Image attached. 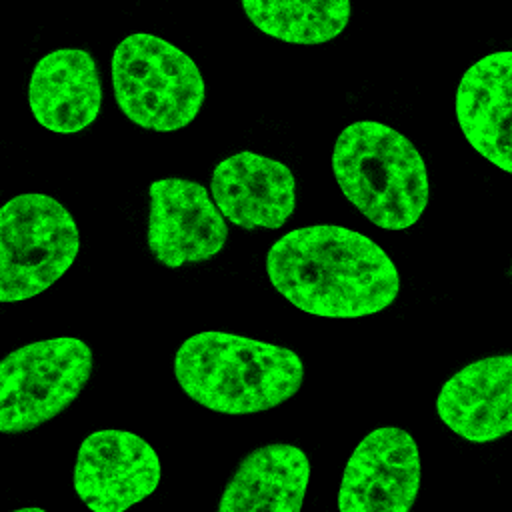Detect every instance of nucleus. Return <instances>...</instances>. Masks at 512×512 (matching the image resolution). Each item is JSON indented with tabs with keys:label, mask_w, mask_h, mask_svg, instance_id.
<instances>
[{
	"label": "nucleus",
	"mask_w": 512,
	"mask_h": 512,
	"mask_svg": "<svg viewBox=\"0 0 512 512\" xmlns=\"http://www.w3.org/2000/svg\"><path fill=\"white\" fill-rule=\"evenodd\" d=\"M272 286L296 308L324 318H360L390 306L400 274L368 236L334 224L296 228L266 256Z\"/></svg>",
	"instance_id": "1"
},
{
	"label": "nucleus",
	"mask_w": 512,
	"mask_h": 512,
	"mask_svg": "<svg viewBox=\"0 0 512 512\" xmlns=\"http://www.w3.org/2000/svg\"><path fill=\"white\" fill-rule=\"evenodd\" d=\"M174 376L208 410L252 414L292 398L302 386L304 364L290 348L208 330L180 344Z\"/></svg>",
	"instance_id": "2"
},
{
	"label": "nucleus",
	"mask_w": 512,
	"mask_h": 512,
	"mask_svg": "<svg viewBox=\"0 0 512 512\" xmlns=\"http://www.w3.org/2000/svg\"><path fill=\"white\" fill-rule=\"evenodd\" d=\"M332 170L344 196L376 226L404 230L418 222L430 182L416 146L398 130L360 120L336 138Z\"/></svg>",
	"instance_id": "3"
},
{
	"label": "nucleus",
	"mask_w": 512,
	"mask_h": 512,
	"mask_svg": "<svg viewBox=\"0 0 512 512\" xmlns=\"http://www.w3.org/2000/svg\"><path fill=\"white\" fill-rule=\"evenodd\" d=\"M112 86L124 116L156 132L188 126L206 94L196 62L174 44L146 32H134L114 48Z\"/></svg>",
	"instance_id": "4"
},
{
	"label": "nucleus",
	"mask_w": 512,
	"mask_h": 512,
	"mask_svg": "<svg viewBox=\"0 0 512 512\" xmlns=\"http://www.w3.org/2000/svg\"><path fill=\"white\" fill-rule=\"evenodd\" d=\"M80 234L72 214L40 192L18 194L0 210V302L28 300L74 262Z\"/></svg>",
	"instance_id": "5"
},
{
	"label": "nucleus",
	"mask_w": 512,
	"mask_h": 512,
	"mask_svg": "<svg viewBox=\"0 0 512 512\" xmlns=\"http://www.w3.org/2000/svg\"><path fill=\"white\" fill-rule=\"evenodd\" d=\"M92 374V350L80 338L38 340L0 366V430L20 434L66 410Z\"/></svg>",
	"instance_id": "6"
},
{
	"label": "nucleus",
	"mask_w": 512,
	"mask_h": 512,
	"mask_svg": "<svg viewBox=\"0 0 512 512\" xmlns=\"http://www.w3.org/2000/svg\"><path fill=\"white\" fill-rule=\"evenodd\" d=\"M150 192L148 248L154 258L178 268L214 258L226 244L224 214L208 190L186 178L154 180Z\"/></svg>",
	"instance_id": "7"
},
{
	"label": "nucleus",
	"mask_w": 512,
	"mask_h": 512,
	"mask_svg": "<svg viewBox=\"0 0 512 512\" xmlns=\"http://www.w3.org/2000/svg\"><path fill=\"white\" fill-rule=\"evenodd\" d=\"M160 458L138 434L98 430L84 438L74 466V490L96 512H122L160 482Z\"/></svg>",
	"instance_id": "8"
},
{
	"label": "nucleus",
	"mask_w": 512,
	"mask_h": 512,
	"mask_svg": "<svg viewBox=\"0 0 512 512\" xmlns=\"http://www.w3.org/2000/svg\"><path fill=\"white\" fill-rule=\"evenodd\" d=\"M420 488L414 438L396 426L372 430L352 452L338 490L342 512H408Z\"/></svg>",
	"instance_id": "9"
},
{
	"label": "nucleus",
	"mask_w": 512,
	"mask_h": 512,
	"mask_svg": "<svg viewBox=\"0 0 512 512\" xmlns=\"http://www.w3.org/2000/svg\"><path fill=\"white\" fill-rule=\"evenodd\" d=\"M210 194L224 218L244 230L280 228L296 208L292 170L254 152H238L218 162Z\"/></svg>",
	"instance_id": "10"
},
{
	"label": "nucleus",
	"mask_w": 512,
	"mask_h": 512,
	"mask_svg": "<svg viewBox=\"0 0 512 512\" xmlns=\"http://www.w3.org/2000/svg\"><path fill=\"white\" fill-rule=\"evenodd\" d=\"M440 420L470 442L512 432V354L476 360L448 378L438 394Z\"/></svg>",
	"instance_id": "11"
},
{
	"label": "nucleus",
	"mask_w": 512,
	"mask_h": 512,
	"mask_svg": "<svg viewBox=\"0 0 512 512\" xmlns=\"http://www.w3.org/2000/svg\"><path fill=\"white\" fill-rule=\"evenodd\" d=\"M456 118L470 146L512 174V50L492 52L464 72Z\"/></svg>",
	"instance_id": "12"
},
{
	"label": "nucleus",
	"mask_w": 512,
	"mask_h": 512,
	"mask_svg": "<svg viewBox=\"0 0 512 512\" xmlns=\"http://www.w3.org/2000/svg\"><path fill=\"white\" fill-rule=\"evenodd\" d=\"M28 104L36 122L58 134L88 128L102 106V82L96 60L80 48H60L32 70Z\"/></svg>",
	"instance_id": "13"
},
{
	"label": "nucleus",
	"mask_w": 512,
	"mask_h": 512,
	"mask_svg": "<svg viewBox=\"0 0 512 512\" xmlns=\"http://www.w3.org/2000/svg\"><path fill=\"white\" fill-rule=\"evenodd\" d=\"M310 478L308 456L292 444L252 450L228 480L220 512H298Z\"/></svg>",
	"instance_id": "14"
},
{
	"label": "nucleus",
	"mask_w": 512,
	"mask_h": 512,
	"mask_svg": "<svg viewBox=\"0 0 512 512\" xmlns=\"http://www.w3.org/2000/svg\"><path fill=\"white\" fill-rule=\"evenodd\" d=\"M248 20L264 34L290 44H322L350 20V0H240Z\"/></svg>",
	"instance_id": "15"
},
{
	"label": "nucleus",
	"mask_w": 512,
	"mask_h": 512,
	"mask_svg": "<svg viewBox=\"0 0 512 512\" xmlns=\"http://www.w3.org/2000/svg\"><path fill=\"white\" fill-rule=\"evenodd\" d=\"M18 512H44L42 508H22V510H18Z\"/></svg>",
	"instance_id": "16"
},
{
	"label": "nucleus",
	"mask_w": 512,
	"mask_h": 512,
	"mask_svg": "<svg viewBox=\"0 0 512 512\" xmlns=\"http://www.w3.org/2000/svg\"><path fill=\"white\" fill-rule=\"evenodd\" d=\"M510 276H512V266H510Z\"/></svg>",
	"instance_id": "17"
}]
</instances>
